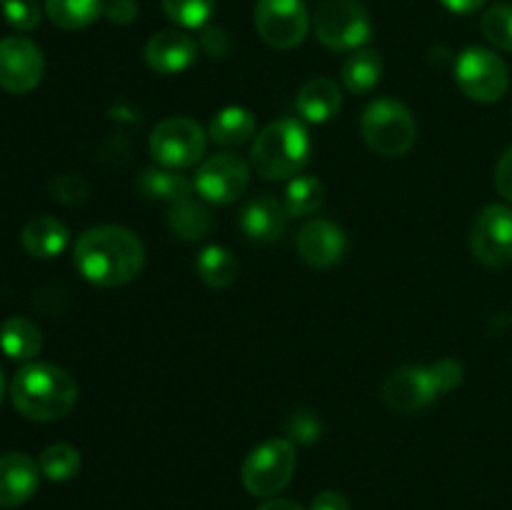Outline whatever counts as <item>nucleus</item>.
<instances>
[{
    "mask_svg": "<svg viewBox=\"0 0 512 510\" xmlns=\"http://www.w3.org/2000/svg\"><path fill=\"white\" fill-rule=\"evenodd\" d=\"M145 245L123 225H95L75 243V268L98 288H120L140 275Z\"/></svg>",
    "mask_w": 512,
    "mask_h": 510,
    "instance_id": "nucleus-1",
    "label": "nucleus"
},
{
    "mask_svg": "<svg viewBox=\"0 0 512 510\" xmlns=\"http://www.w3.org/2000/svg\"><path fill=\"white\" fill-rule=\"evenodd\" d=\"M10 400L28 420L53 423L78 403V383L68 370L53 363H28L10 383Z\"/></svg>",
    "mask_w": 512,
    "mask_h": 510,
    "instance_id": "nucleus-2",
    "label": "nucleus"
},
{
    "mask_svg": "<svg viewBox=\"0 0 512 510\" xmlns=\"http://www.w3.org/2000/svg\"><path fill=\"white\" fill-rule=\"evenodd\" d=\"M313 158V138L300 118L265 125L250 145V165L265 180H293Z\"/></svg>",
    "mask_w": 512,
    "mask_h": 510,
    "instance_id": "nucleus-3",
    "label": "nucleus"
},
{
    "mask_svg": "<svg viewBox=\"0 0 512 510\" xmlns=\"http://www.w3.org/2000/svg\"><path fill=\"white\" fill-rule=\"evenodd\" d=\"M360 133L365 145L383 158H400L413 150L418 123L413 110L395 98H378L363 110Z\"/></svg>",
    "mask_w": 512,
    "mask_h": 510,
    "instance_id": "nucleus-4",
    "label": "nucleus"
},
{
    "mask_svg": "<svg viewBox=\"0 0 512 510\" xmlns=\"http://www.w3.org/2000/svg\"><path fill=\"white\" fill-rule=\"evenodd\" d=\"M313 33L335 53H355L373 38V20L358 0H320L313 15Z\"/></svg>",
    "mask_w": 512,
    "mask_h": 510,
    "instance_id": "nucleus-5",
    "label": "nucleus"
},
{
    "mask_svg": "<svg viewBox=\"0 0 512 510\" xmlns=\"http://www.w3.org/2000/svg\"><path fill=\"white\" fill-rule=\"evenodd\" d=\"M295 468H298V453H295L293 440L270 438L250 450L243 470H240V478L250 495L268 500L288 488Z\"/></svg>",
    "mask_w": 512,
    "mask_h": 510,
    "instance_id": "nucleus-6",
    "label": "nucleus"
},
{
    "mask_svg": "<svg viewBox=\"0 0 512 510\" xmlns=\"http://www.w3.org/2000/svg\"><path fill=\"white\" fill-rule=\"evenodd\" d=\"M455 83L475 103H498L510 88L508 63L495 50L470 45L455 60Z\"/></svg>",
    "mask_w": 512,
    "mask_h": 510,
    "instance_id": "nucleus-7",
    "label": "nucleus"
},
{
    "mask_svg": "<svg viewBox=\"0 0 512 510\" xmlns=\"http://www.w3.org/2000/svg\"><path fill=\"white\" fill-rule=\"evenodd\" d=\"M148 148L155 163L163 165V168L185 170L203 160L205 148H208V133L198 120L173 115V118H165L155 125Z\"/></svg>",
    "mask_w": 512,
    "mask_h": 510,
    "instance_id": "nucleus-8",
    "label": "nucleus"
},
{
    "mask_svg": "<svg viewBox=\"0 0 512 510\" xmlns=\"http://www.w3.org/2000/svg\"><path fill=\"white\" fill-rule=\"evenodd\" d=\"M250 168L253 165L243 155L223 150V153L210 155L198 165L193 185L205 203L230 205L243 198L245 190H248Z\"/></svg>",
    "mask_w": 512,
    "mask_h": 510,
    "instance_id": "nucleus-9",
    "label": "nucleus"
},
{
    "mask_svg": "<svg viewBox=\"0 0 512 510\" xmlns=\"http://www.w3.org/2000/svg\"><path fill=\"white\" fill-rule=\"evenodd\" d=\"M313 25L305 0H258L255 30L275 50H293Z\"/></svg>",
    "mask_w": 512,
    "mask_h": 510,
    "instance_id": "nucleus-10",
    "label": "nucleus"
},
{
    "mask_svg": "<svg viewBox=\"0 0 512 510\" xmlns=\"http://www.w3.org/2000/svg\"><path fill=\"white\" fill-rule=\"evenodd\" d=\"M470 250L488 268L512 263V208L493 203L483 208L470 230Z\"/></svg>",
    "mask_w": 512,
    "mask_h": 510,
    "instance_id": "nucleus-11",
    "label": "nucleus"
},
{
    "mask_svg": "<svg viewBox=\"0 0 512 510\" xmlns=\"http://www.w3.org/2000/svg\"><path fill=\"white\" fill-rule=\"evenodd\" d=\"M45 75V58L38 45L28 38L0 40V88L13 95L38 88Z\"/></svg>",
    "mask_w": 512,
    "mask_h": 510,
    "instance_id": "nucleus-12",
    "label": "nucleus"
},
{
    "mask_svg": "<svg viewBox=\"0 0 512 510\" xmlns=\"http://www.w3.org/2000/svg\"><path fill=\"white\" fill-rule=\"evenodd\" d=\"M383 403L393 413L410 415L438 398L433 378L425 365H403L383 380Z\"/></svg>",
    "mask_w": 512,
    "mask_h": 510,
    "instance_id": "nucleus-13",
    "label": "nucleus"
},
{
    "mask_svg": "<svg viewBox=\"0 0 512 510\" xmlns=\"http://www.w3.org/2000/svg\"><path fill=\"white\" fill-rule=\"evenodd\" d=\"M298 253L310 268H333L340 260L345 258V250H348V235L340 225H335L333 220L315 218L300 228L298 240Z\"/></svg>",
    "mask_w": 512,
    "mask_h": 510,
    "instance_id": "nucleus-14",
    "label": "nucleus"
},
{
    "mask_svg": "<svg viewBox=\"0 0 512 510\" xmlns=\"http://www.w3.org/2000/svg\"><path fill=\"white\" fill-rule=\"evenodd\" d=\"M288 223V208H285L283 200H278L270 193L250 198L238 213L240 230L253 243H278L288 233Z\"/></svg>",
    "mask_w": 512,
    "mask_h": 510,
    "instance_id": "nucleus-15",
    "label": "nucleus"
},
{
    "mask_svg": "<svg viewBox=\"0 0 512 510\" xmlns=\"http://www.w3.org/2000/svg\"><path fill=\"white\" fill-rule=\"evenodd\" d=\"M198 58V43L185 30L165 28L150 35L145 45V63L158 75H178Z\"/></svg>",
    "mask_w": 512,
    "mask_h": 510,
    "instance_id": "nucleus-16",
    "label": "nucleus"
},
{
    "mask_svg": "<svg viewBox=\"0 0 512 510\" xmlns=\"http://www.w3.org/2000/svg\"><path fill=\"white\" fill-rule=\"evenodd\" d=\"M40 465L25 453L0 455V508L28 503L40 485Z\"/></svg>",
    "mask_w": 512,
    "mask_h": 510,
    "instance_id": "nucleus-17",
    "label": "nucleus"
},
{
    "mask_svg": "<svg viewBox=\"0 0 512 510\" xmlns=\"http://www.w3.org/2000/svg\"><path fill=\"white\" fill-rule=\"evenodd\" d=\"M343 108V93L340 85L330 78H313L300 88L295 98V110L303 123H328Z\"/></svg>",
    "mask_w": 512,
    "mask_h": 510,
    "instance_id": "nucleus-18",
    "label": "nucleus"
},
{
    "mask_svg": "<svg viewBox=\"0 0 512 510\" xmlns=\"http://www.w3.org/2000/svg\"><path fill=\"white\" fill-rule=\"evenodd\" d=\"M23 248L28 250L33 258L50 260L58 258L70 243V230L63 220L53 218V215H38V218L28 220L23 228Z\"/></svg>",
    "mask_w": 512,
    "mask_h": 510,
    "instance_id": "nucleus-19",
    "label": "nucleus"
},
{
    "mask_svg": "<svg viewBox=\"0 0 512 510\" xmlns=\"http://www.w3.org/2000/svg\"><path fill=\"white\" fill-rule=\"evenodd\" d=\"M0 348L10 360H33L43 348V330L25 315H13L0 325Z\"/></svg>",
    "mask_w": 512,
    "mask_h": 510,
    "instance_id": "nucleus-20",
    "label": "nucleus"
},
{
    "mask_svg": "<svg viewBox=\"0 0 512 510\" xmlns=\"http://www.w3.org/2000/svg\"><path fill=\"white\" fill-rule=\"evenodd\" d=\"M380 78H383V58L378 50L360 48L345 58L343 70H340V80H343L345 90L353 95H368L378 88Z\"/></svg>",
    "mask_w": 512,
    "mask_h": 510,
    "instance_id": "nucleus-21",
    "label": "nucleus"
},
{
    "mask_svg": "<svg viewBox=\"0 0 512 510\" xmlns=\"http://www.w3.org/2000/svg\"><path fill=\"white\" fill-rule=\"evenodd\" d=\"M255 135V115L243 105H228L208 125V138L223 148H238Z\"/></svg>",
    "mask_w": 512,
    "mask_h": 510,
    "instance_id": "nucleus-22",
    "label": "nucleus"
},
{
    "mask_svg": "<svg viewBox=\"0 0 512 510\" xmlns=\"http://www.w3.org/2000/svg\"><path fill=\"white\" fill-rule=\"evenodd\" d=\"M195 270L200 280L210 288H228L238 280L240 263L233 255V250L225 245H205L195 258Z\"/></svg>",
    "mask_w": 512,
    "mask_h": 510,
    "instance_id": "nucleus-23",
    "label": "nucleus"
},
{
    "mask_svg": "<svg viewBox=\"0 0 512 510\" xmlns=\"http://www.w3.org/2000/svg\"><path fill=\"white\" fill-rule=\"evenodd\" d=\"M138 188L145 198L150 200H165V203H178V200L190 198L193 193V180L180 175L178 170L168 168H148L138 178Z\"/></svg>",
    "mask_w": 512,
    "mask_h": 510,
    "instance_id": "nucleus-24",
    "label": "nucleus"
},
{
    "mask_svg": "<svg viewBox=\"0 0 512 510\" xmlns=\"http://www.w3.org/2000/svg\"><path fill=\"white\" fill-rule=\"evenodd\" d=\"M168 225L180 240H200L213 228V215L200 200L183 198L170 205Z\"/></svg>",
    "mask_w": 512,
    "mask_h": 510,
    "instance_id": "nucleus-25",
    "label": "nucleus"
},
{
    "mask_svg": "<svg viewBox=\"0 0 512 510\" xmlns=\"http://www.w3.org/2000/svg\"><path fill=\"white\" fill-rule=\"evenodd\" d=\"M105 0H45V13L58 28L83 30L103 15Z\"/></svg>",
    "mask_w": 512,
    "mask_h": 510,
    "instance_id": "nucleus-26",
    "label": "nucleus"
},
{
    "mask_svg": "<svg viewBox=\"0 0 512 510\" xmlns=\"http://www.w3.org/2000/svg\"><path fill=\"white\" fill-rule=\"evenodd\" d=\"M285 208L290 218H305L323 208L325 203V185L318 175H295L285 188Z\"/></svg>",
    "mask_w": 512,
    "mask_h": 510,
    "instance_id": "nucleus-27",
    "label": "nucleus"
},
{
    "mask_svg": "<svg viewBox=\"0 0 512 510\" xmlns=\"http://www.w3.org/2000/svg\"><path fill=\"white\" fill-rule=\"evenodd\" d=\"M38 465H40V473H43L45 478L53 480V483H65V480H73L75 475L80 473L83 458H80L75 445L53 443L40 453Z\"/></svg>",
    "mask_w": 512,
    "mask_h": 510,
    "instance_id": "nucleus-28",
    "label": "nucleus"
},
{
    "mask_svg": "<svg viewBox=\"0 0 512 510\" xmlns=\"http://www.w3.org/2000/svg\"><path fill=\"white\" fill-rule=\"evenodd\" d=\"M480 30L493 48L512 53V3L490 5L480 20Z\"/></svg>",
    "mask_w": 512,
    "mask_h": 510,
    "instance_id": "nucleus-29",
    "label": "nucleus"
},
{
    "mask_svg": "<svg viewBox=\"0 0 512 510\" xmlns=\"http://www.w3.org/2000/svg\"><path fill=\"white\" fill-rule=\"evenodd\" d=\"M165 15L180 28H205L215 13V0H160Z\"/></svg>",
    "mask_w": 512,
    "mask_h": 510,
    "instance_id": "nucleus-30",
    "label": "nucleus"
},
{
    "mask_svg": "<svg viewBox=\"0 0 512 510\" xmlns=\"http://www.w3.org/2000/svg\"><path fill=\"white\" fill-rule=\"evenodd\" d=\"M3 15L15 30H20V33L35 30L40 25V18H43L40 5L35 3V0H5Z\"/></svg>",
    "mask_w": 512,
    "mask_h": 510,
    "instance_id": "nucleus-31",
    "label": "nucleus"
},
{
    "mask_svg": "<svg viewBox=\"0 0 512 510\" xmlns=\"http://www.w3.org/2000/svg\"><path fill=\"white\" fill-rule=\"evenodd\" d=\"M428 370H430V378H433L435 393L438 395H445L450 393V390H455L465 378L463 363H458V360L453 358L438 360V363L428 365Z\"/></svg>",
    "mask_w": 512,
    "mask_h": 510,
    "instance_id": "nucleus-32",
    "label": "nucleus"
},
{
    "mask_svg": "<svg viewBox=\"0 0 512 510\" xmlns=\"http://www.w3.org/2000/svg\"><path fill=\"white\" fill-rule=\"evenodd\" d=\"M50 190H53V198L60 200V203L78 205V203H83L85 195H88V183H85L80 175L65 173V175H58V178L53 180Z\"/></svg>",
    "mask_w": 512,
    "mask_h": 510,
    "instance_id": "nucleus-33",
    "label": "nucleus"
},
{
    "mask_svg": "<svg viewBox=\"0 0 512 510\" xmlns=\"http://www.w3.org/2000/svg\"><path fill=\"white\" fill-rule=\"evenodd\" d=\"M285 430L298 443H315L320 438V433H323V425H320V420L313 413H295L290 415Z\"/></svg>",
    "mask_w": 512,
    "mask_h": 510,
    "instance_id": "nucleus-34",
    "label": "nucleus"
},
{
    "mask_svg": "<svg viewBox=\"0 0 512 510\" xmlns=\"http://www.w3.org/2000/svg\"><path fill=\"white\" fill-rule=\"evenodd\" d=\"M103 15L113 25H130L138 18V3L135 0H105Z\"/></svg>",
    "mask_w": 512,
    "mask_h": 510,
    "instance_id": "nucleus-35",
    "label": "nucleus"
},
{
    "mask_svg": "<svg viewBox=\"0 0 512 510\" xmlns=\"http://www.w3.org/2000/svg\"><path fill=\"white\" fill-rule=\"evenodd\" d=\"M495 188L508 203H512V145L500 155L498 165H495Z\"/></svg>",
    "mask_w": 512,
    "mask_h": 510,
    "instance_id": "nucleus-36",
    "label": "nucleus"
},
{
    "mask_svg": "<svg viewBox=\"0 0 512 510\" xmlns=\"http://www.w3.org/2000/svg\"><path fill=\"white\" fill-rule=\"evenodd\" d=\"M200 48H203V53L210 55V58H223L230 50V40L228 35H225V30L205 28L203 38H200Z\"/></svg>",
    "mask_w": 512,
    "mask_h": 510,
    "instance_id": "nucleus-37",
    "label": "nucleus"
},
{
    "mask_svg": "<svg viewBox=\"0 0 512 510\" xmlns=\"http://www.w3.org/2000/svg\"><path fill=\"white\" fill-rule=\"evenodd\" d=\"M310 510H350V500L338 490H323L313 498Z\"/></svg>",
    "mask_w": 512,
    "mask_h": 510,
    "instance_id": "nucleus-38",
    "label": "nucleus"
},
{
    "mask_svg": "<svg viewBox=\"0 0 512 510\" xmlns=\"http://www.w3.org/2000/svg\"><path fill=\"white\" fill-rule=\"evenodd\" d=\"M450 13L455 15H470V13H478L488 0H440Z\"/></svg>",
    "mask_w": 512,
    "mask_h": 510,
    "instance_id": "nucleus-39",
    "label": "nucleus"
},
{
    "mask_svg": "<svg viewBox=\"0 0 512 510\" xmlns=\"http://www.w3.org/2000/svg\"><path fill=\"white\" fill-rule=\"evenodd\" d=\"M258 510H303L295 500L288 498H268Z\"/></svg>",
    "mask_w": 512,
    "mask_h": 510,
    "instance_id": "nucleus-40",
    "label": "nucleus"
},
{
    "mask_svg": "<svg viewBox=\"0 0 512 510\" xmlns=\"http://www.w3.org/2000/svg\"><path fill=\"white\" fill-rule=\"evenodd\" d=\"M3 398H5V375L3 370H0V405H3Z\"/></svg>",
    "mask_w": 512,
    "mask_h": 510,
    "instance_id": "nucleus-41",
    "label": "nucleus"
},
{
    "mask_svg": "<svg viewBox=\"0 0 512 510\" xmlns=\"http://www.w3.org/2000/svg\"><path fill=\"white\" fill-rule=\"evenodd\" d=\"M0 3H5V0H0Z\"/></svg>",
    "mask_w": 512,
    "mask_h": 510,
    "instance_id": "nucleus-42",
    "label": "nucleus"
}]
</instances>
